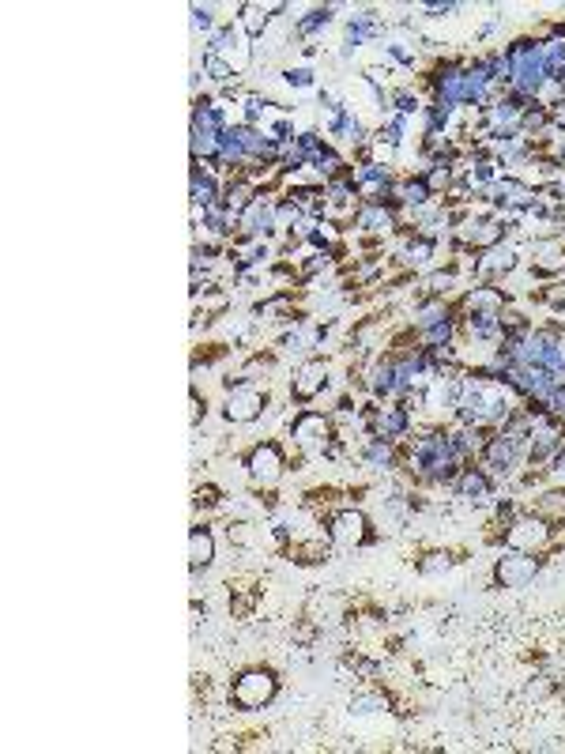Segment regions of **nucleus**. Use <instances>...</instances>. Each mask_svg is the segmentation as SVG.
<instances>
[{"instance_id": "nucleus-1", "label": "nucleus", "mask_w": 565, "mask_h": 754, "mask_svg": "<svg viewBox=\"0 0 565 754\" xmlns=\"http://www.w3.org/2000/svg\"><path fill=\"white\" fill-rule=\"evenodd\" d=\"M275 694H279V672H275V668H264V664L245 668V672H238L234 683H230V705H234L238 713H260V709H268V705L275 702Z\"/></svg>"}, {"instance_id": "nucleus-2", "label": "nucleus", "mask_w": 565, "mask_h": 754, "mask_svg": "<svg viewBox=\"0 0 565 754\" xmlns=\"http://www.w3.org/2000/svg\"><path fill=\"white\" fill-rule=\"evenodd\" d=\"M528 438H532V434L494 430V434L486 438L483 453H479L483 468L494 479H498V483H501V479H517L520 476V464H524V453H528Z\"/></svg>"}, {"instance_id": "nucleus-3", "label": "nucleus", "mask_w": 565, "mask_h": 754, "mask_svg": "<svg viewBox=\"0 0 565 754\" xmlns=\"http://www.w3.org/2000/svg\"><path fill=\"white\" fill-rule=\"evenodd\" d=\"M332 438H336V419H332V411L302 408L291 419V442L306 460H321L324 445L332 442Z\"/></svg>"}, {"instance_id": "nucleus-4", "label": "nucleus", "mask_w": 565, "mask_h": 754, "mask_svg": "<svg viewBox=\"0 0 565 754\" xmlns=\"http://www.w3.org/2000/svg\"><path fill=\"white\" fill-rule=\"evenodd\" d=\"M287 468H291L287 449H283V442H275V438H264V442H257L245 453V476H249V483L257 491H272L275 483L287 476Z\"/></svg>"}, {"instance_id": "nucleus-5", "label": "nucleus", "mask_w": 565, "mask_h": 754, "mask_svg": "<svg viewBox=\"0 0 565 754\" xmlns=\"http://www.w3.org/2000/svg\"><path fill=\"white\" fill-rule=\"evenodd\" d=\"M554 532H558V528L550 525V521H543V517H535V513H520L517 521H509L501 532H494L490 543L513 547V551H532V555H543V551L550 547V540H554Z\"/></svg>"}, {"instance_id": "nucleus-6", "label": "nucleus", "mask_w": 565, "mask_h": 754, "mask_svg": "<svg viewBox=\"0 0 565 754\" xmlns=\"http://www.w3.org/2000/svg\"><path fill=\"white\" fill-rule=\"evenodd\" d=\"M543 562H547V555L505 547L494 562V589H528V585H535V577L543 574Z\"/></svg>"}, {"instance_id": "nucleus-7", "label": "nucleus", "mask_w": 565, "mask_h": 754, "mask_svg": "<svg viewBox=\"0 0 565 754\" xmlns=\"http://www.w3.org/2000/svg\"><path fill=\"white\" fill-rule=\"evenodd\" d=\"M324 528H328V540L339 543V547H351V551H355V547H370V543L377 540L373 521L355 506L332 509L328 521H324Z\"/></svg>"}, {"instance_id": "nucleus-8", "label": "nucleus", "mask_w": 565, "mask_h": 754, "mask_svg": "<svg viewBox=\"0 0 565 754\" xmlns=\"http://www.w3.org/2000/svg\"><path fill=\"white\" fill-rule=\"evenodd\" d=\"M208 53L223 57L226 65L242 76L245 68L253 65V38L242 31V23H238V19H226V23H219L215 34L208 38Z\"/></svg>"}, {"instance_id": "nucleus-9", "label": "nucleus", "mask_w": 565, "mask_h": 754, "mask_svg": "<svg viewBox=\"0 0 565 754\" xmlns=\"http://www.w3.org/2000/svg\"><path fill=\"white\" fill-rule=\"evenodd\" d=\"M321 125L336 144H351L355 151L362 148V144H370V136H373V132L362 125V117L355 114V106H351L347 99H339L332 110H324Z\"/></svg>"}, {"instance_id": "nucleus-10", "label": "nucleus", "mask_w": 565, "mask_h": 754, "mask_svg": "<svg viewBox=\"0 0 565 754\" xmlns=\"http://www.w3.org/2000/svg\"><path fill=\"white\" fill-rule=\"evenodd\" d=\"M452 491H456V498H460L464 506L486 509V506H494V502H498V479L471 460V464H464V472L456 476Z\"/></svg>"}, {"instance_id": "nucleus-11", "label": "nucleus", "mask_w": 565, "mask_h": 754, "mask_svg": "<svg viewBox=\"0 0 565 754\" xmlns=\"http://www.w3.org/2000/svg\"><path fill=\"white\" fill-rule=\"evenodd\" d=\"M268 408H272L268 389H260V385H242V389H230V393H226L223 419L226 423H234V427H245V423H257Z\"/></svg>"}, {"instance_id": "nucleus-12", "label": "nucleus", "mask_w": 565, "mask_h": 754, "mask_svg": "<svg viewBox=\"0 0 565 754\" xmlns=\"http://www.w3.org/2000/svg\"><path fill=\"white\" fill-rule=\"evenodd\" d=\"M362 389L370 393V400H381V404H396L404 396V385H400V370H396V355H377V359L366 366V381Z\"/></svg>"}, {"instance_id": "nucleus-13", "label": "nucleus", "mask_w": 565, "mask_h": 754, "mask_svg": "<svg viewBox=\"0 0 565 754\" xmlns=\"http://www.w3.org/2000/svg\"><path fill=\"white\" fill-rule=\"evenodd\" d=\"M328 385H332V370H328V362H324V359H306L291 377V400L306 408V404H313L317 396L328 393Z\"/></svg>"}, {"instance_id": "nucleus-14", "label": "nucleus", "mask_w": 565, "mask_h": 754, "mask_svg": "<svg viewBox=\"0 0 565 754\" xmlns=\"http://www.w3.org/2000/svg\"><path fill=\"white\" fill-rule=\"evenodd\" d=\"M385 34H388V23L377 8H355V12L347 16V27H343V46L362 50V46H370V42H381Z\"/></svg>"}, {"instance_id": "nucleus-15", "label": "nucleus", "mask_w": 565, "mask_h": 754, "mask_svg": "<svg viewBox=\"0 0 565 754\" xmlns=\"http://www.w3.org/2000/svg\"><path fill=\"white\" fill-rule=\"evenodd\" d=\"M509 291L505 287H498V283H475L471 291H464L460 295V302H456V313H468V310H479V313H501L509 310Z\"/></svg>"}, {"instance_id": "nucleus-16", "label": "nucleus", "mask_w": 565, "mask_h": 754, "mask_svg": "<svg viewBox=\"0 0 565 754\" xmlns=\"http://www.w3.org/2000/svg\"><path fill=\"white\" fill-rule=\"evenodd\" d=\"M362 464H370L377 472H396L404 468V457H400V442H388V438H377V434H366V442L358 449Z\"/></svg>"}, {"instance_id": "nucleus-17", "label": "nucleus", "mask_w": 565, "mask_h": 754, "mask_svg": "<svg viewBox=\"0 0 565 754\" xmlns=\"http://www.w3.org/2000/svg\"><path fill=\"white\" fill-rule=\"evenodd\" d=\"M351 227L362 230V234H370V238H377V234H388V230L400 227V215L381 208V204L362 200V204L355 208V215H351Z\"/></svg>"}, {"instance_id": "nucleus-18", "label": "nucleus", "mask_w": 565, "mask_h": 754, "mask_svg": "<svg viewBox=\"0 0 565 754\" xmlns=\"http://www.w3.org/2000/svg\"><path fill=\"white\" fill-rule=\"evenodd\" d=\"M189 197H193V208L204 212L211 204L223 200V178H215L204 163H193V178H189Z\"/></svg>"}, {"instance_id": "nucleus-19", "label": "nucleus", "mask_w": 565, "mask_h": 754, "mask_svg": "<svg viewBox=\"0 0 565 754\" xmlns=\"http://www.w3.org/2000/svg\"><path fill=\"white\" fill-rule=\"evenodd\" d=\"M377 713H400L396 698L385 687H358L351 694V717H377Z\"/></svg>"}, {"instance_id": "nucleus-20", "label": "nucleus", "mask_w": 565, "mask_h": 754, "mask_svg": "<svg viewBox=\"0 0 565 754\" xmlns=\"http://www.w3.org/2000/svg\"><path fill=\"white\" fill-rule=\"evenodd\" d=\"M215 551H219L215 532L208 525H193V532H189V570L204 574L211 562H215Z\"/></svg>"}, {"instance_id": "nucleus-21", "label": "nucleus", "mask_w": 565, "mask_h": 754, "mask_svg": "<svg viewBox=\"0 0 565 754\" xmlns=\"http://www.w3.org/2000/svg\"><path fill=\"white\" fill-rule=\"evenodd\" d=\"M332 19H336V4H317V8H309V12H302V16L294 19V38H302L306 46H313V38L328 31Z\"/></svg>"}, {"instance_id": "nucleus-22", "label": "nucleus", "mask_w": 565, "mask_h": 754, "mask_svg": "<svg viewBox=\"0 0 565 754\" xmlns=\"http://www.w3.org/2000/svg\"><path fill=\"white\" fill-rule=\"evenodd\" d=\"M238 23H242V31L253 38V42H260L264 34H268V27H272V4H257V0H245V4H238Z\"/></svg>"}, {"instance_id": "nucleus-23", "label": "nucleus", "mask_w": 565, "mask_h": 754, "mask_svg": "<svg viewBox=\"0 0 565 754\" xmlns=\"http://www.w3.org/2000/svg\"><path fill=\"white\" fill-rule=\"evenodd\" d=\"M456 562H464V558H460V551L437 547V551H422V555L415 558V570H419L422 577H445L452 566H456Z\"/></svg>"}, {"instance_id": "nucleus-24", "label": "nucleus", "mask_w": 565, "mask_h": 754, "mask_svg": "<svg viewBox=\"0 0 565 754\" xmlns=\"http://www.w3.org/2000/svg\"><path fill=\"white\" fill-rule=\"evenodd\" d=\"M532 513L535 517H543V521H550L554 528H562L565 525V487H554V491L539 494Z\"/></svg>"}, {"instance_id": "nucleus-25", "label": "nucleus", "mask_w": 565, "mask_h": 754, "mask_svg": "<svg viewBox=\"0 0 565 754\" xmlns=\"http://www.w3.org/2000/svg\"><path fill=\"white\" fill-rule=\"evenodd\" d=\"M388 102H392V114L415 121L422 114V95L411 87V83H400V87H388Z\"/></svg>"}, {"instance_id": "nucleus-26", "label": "nucleus", "mask_w": 565, "mask_h": 754, "mask_svg": "<svg viewBox=\"0 0 565 754\" xmlns=\"http://www.w3.org/2000/svg\"><path fill=\"white\" fill-rule=\"evenodd\" d=\"M238 106H242V125H249V129H264V125H268V106H279V102H268L260 91H245Z\"/></svg>"}, {"instance_id": "nucleus-27", "label": "nucleus", "mask_w": 565, "mask_h": 754, "mask_svg": "<svg viewBox=\"0 0 565 754\" xmlns=\"http://www.w3.org/2000/svg\"><path fill=\"white\" fill-rule=\"evenodd\" d=\"M200 72H204L215 87H230V83H238V72L226 65L223 57H215V53H208V50H204V57H200Z\"/></svg>"}, {"instance_id": "nucleus-28", "label": "nucleus", "mask_w": 565, "mask_h": 754, "mask_svg": "<svg viewBox=\"0 0 565 754\" xmlns=\"http://www.w3.org/2000/svg\"><path fill=\"white\" fill-rule=\"evenodd\" d=\"M189 16H193V31L196 34H215V8L211 4H193L189 8Z\"/></svg>"}, {"instance_id": "nucleus-29", "label": "nucleus", "mask_w": 565, "mask_h": 754, "mask_svg": "<svg viewBox=\"0 0 565 754\" xmlns=\"http://www.w3.org/2000/svg\"><path fill=\"white\" fill-rule=\"evenodd\" d=\"M313 76H317V72H313L309 65H302V68H287V72H283V83H287L291 91H313V83H317Z\"/></svg>"}, {"instance_id": "nucleus-30", "label": "nucleus", "mask_w": 565, "mask_h": 754, "mask_svg": "<svg viewBox=\"0 0 565 754\" xmlns=\"http://www.w3.org/2000/svg\"><path fill=\"white\" fill-rule=\"evenodd\" d=\"M543 408L550 411V415H558V419H565V381H558L554 389H550L547 396H543Z\"/></svg>"}, {"instance_id": "nucleus-31", "label": "nucleus", "mask_w": 565, "mask_h": 754, "mask_svg": "<svg viewBox=\"0 0 565 754\" xmlns=\"http://www.w3.org/2000/svg\"><path fill=\"white\" fill-rule=\"evenodd\" d=\"M219 502H223V498H219V487H215V483H208V487H196V494H193L196 509H215Z\"/></svg>"}, {"instance_id": "nucleus-32", "label": "nucleus", "mask_w": 565, "mask_h": 754, "mask_svg": "<svg viewBox=\"0 0 565 754\" xmlns=\"http://www.w3.org/2000/svg\"><path fill=\"white\" fill-rule=\"evenodd\" d=\"M204 415H208V404H204L200 389H189V423L200 427V419H204Z\"/></svg>"}, {"instance_id": "nucleus-33", "label": "nucleus", "mask_w": 565, "mask_h": 754, "mask_svg": "<svg viewBox=\"0 0 565 754\" xmlns=\"http://www.w3.org/2000/svg\"><path fill=\"white\" fill-rule=\"evenodd\" d=\"M550 690H554V683H550V675H535L532 683L524 687V694H528V698H547Z\"/></svg>"}, {"instance_id": "nucleus-34", "label": "nucleus", "mask_w": 565, "mask_h": 754, "mask_svg": "<svg viewBox=\"0 0 565 754\" xmlns=\"http://www.w3.org/2000/svg\"><path fill=\"white\" fill-rule=\"evenodd\" d=\"M460 8H464V4H456V0H449V4H426L422 12H426L430 19H445V16H452V12H460Z\"/></svg>"}, {"instance_id": "nucleus-35", "label": "nucleus", "mask_w": 565, "mask_h": 754, "mask_svg": "<svg viewBox=\"0 0 565 754\" xmlns=\"http://www.w3.org/2000/svg\"><path fill=\"white\" fill-rule=\"evenodd\" d=\"M562 430H565V419H562Z\"/></svg>"}]
</instances>
